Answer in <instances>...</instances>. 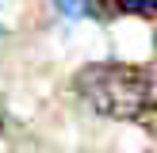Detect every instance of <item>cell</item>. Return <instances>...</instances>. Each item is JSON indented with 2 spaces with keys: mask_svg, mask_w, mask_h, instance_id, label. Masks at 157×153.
<instances>
[{
  "mask_svg": "<svg viewBox=\"0 0 157 153\" xmlns=\"http://www.w3.org/2000/svg\"><path fill=\"white\" fill-rule=\"evenodd\" d=\"M153 73L142 65H123V61H96L84 65L73 76V88L84 103L104 119L134 122L153 103Z\"/></svg>",
  "mask_w": 157,
  "mask_h": 153,
  "instance_id": "1",
  "label": "cell"
},
{
  "mask_svg": "<svg viewBox=\"0 0 157 153\" xmlns=\"http://www.w3.org/2000/svg\"><path fill=\"white\" fill-rule=\"evenodd\" d=\"M58 8L69 15V19H81V15H92L100 8V0H58Z\"/></svg>",
  "mask_w": 157,
  "mask_h": 153,
  "instance_id": "2",
  "label": "cell"
},
{
  "mask_svg": "<svg viewBox=\"0 0 157 153\" xmlns=\"http://www.w3.org/2000/svg\"><path fill=\"white\" fill-rule=\"evenodd\" d=\"M119 12H130V15H157V0H119Z\"/></svg>",
  "mask_w": 157,
  "mask_h": 153,
  "instance_id": "3",
  "label": "cell"
},
{
  "mask_svg": "<svg viewBox=\"0 0 157 153\" xmlns=\"http://www.w3.org/2000/svg\"><path fill=\"white\" fill-rule=\"evenodd\" d=\"M0 130H4V119H0Z\"/></svg>",
  "mask_w": 157,
  "mask_h": 153,
  "instance_id": "4",
  "label": "cell"
}]
</instances>
